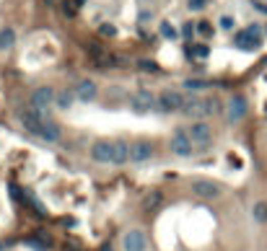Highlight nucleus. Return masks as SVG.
I'll use <instances>...</instances> for the list:
<instances>
[{
  "mask_svg": "<svg viewBox=\"0 0 267 251\" xmlns=\"http://www.w3.org/2000/svg\"><path fill=\"white\" fill-rule=\"evenodd\" d=\"M159 204H161V192H150V194L143 199V207H145V210H156Z\"/></svg>",
  "mask_w": 267,
  "mask_h": 251,
  "instance_id": "17",
  "label": "nucleus"
},
{
  "mask_svg": "<svg viewBox=\"0 0 267 251\" xmlns=\"http://www.w3.org/2000/svg\"><path fill=\"white\" fill-rule=\"evenodd\" d=\"M208 83H203V80H187L184 83V88H189V91H197V88H205Z\"/></svg>",
  "mask_w": 267,
  "mask_h": 251,
  "instance_id": "22",
  "label": "nucleus"
},
{
  "mask_svg": "<svg viewBox=\"0 0 267 251\" xmlns=\"http://www.w3.org/2000/svg\"><path fill=\"white\" fill-rule=\"evenodd\" d=\"M192 31H195V26H192V24H184L182 34H184V36H192Z\"/></svg>",
  "mask_w": 267,
  "mask_h": 251,
  "instance_id": "27",
  "label": "nucleus"
},
{
  "mask_svg": "<svg viewBox=\"0 0 267 251\" xmlns=\"http://www.w3.org/2000/svg\"><path fill=\"white\" fill-rule=\"evenodd\" d=\"M187 117L192 119H203L208 114H218L220 111V101L218 99H197V96H189L184 101V109H182Z\"/></svg>",
  "mask_w": 267,
  "mask_h": 251,
  "instance_id": "3",
  "label": "nucleus"
},
{
  "mask_svg": "<svg viewBox=\"0 0 267 251\" xmlns=\"http://www.w3.org/2000/svg\"><path fill=\"white\" fill-rule=\"evenodd\" d=\"M104 251H112V248H109V246H106V248H104Z\"/></svg>",
  "mask_w": 267,
  "mask_h": 251,
  "instance_id": "29",
  "label": "nucleus"
},
{
  "mask_svg": "<svg viewBox=\"0 0 267 251\" xmlns=\"http://www.w3.org/2000/svg\"><path fill=\"white\" fill-rule=\"evenodd\" d=\"M99 31H101L104 36H115V34H117V29H115L112 24H101V29H99Z\"/></svg>",
  "mask_w": 267,
  "mask_h": 251,
  "instance_id": "20",
  "label": "nucleus"
},
{
  "mask_svg": "<svg viewBox=\"0 0 267 251\" xmlns=\"http://www.w3.org/2000/svg\"><path fill=\"white\" fill-rule=\"evenodd\" d=\"M75 96H78L81 101H94V99H96V83H94V80H81V83L75 86Z\"/></svg>",
  "mask_w": 267,
  "mask_h": 251,
  "instance_id": "14",
  "label": "nucleus"
},
{
  "mask_svg": "<svg viewBox=\"0 0 267 251\" xmlns=\"http://www.w3.org/2000/svg\"><path fill=\"white\" fill-rule=\"evenodd\" d=\"M140 67H143V70H150V73L159 70V65H156V62H148V60H143V62H140Z\"/></svg>",
  "mask_w": 267,
  "mask_h": 251,
  "instance_id": "23",
  "label": "nucleus"
},
{
  "mask_svg": "<svg viewBox=\"0 0 267 251\" xmlns=\"http://www.w3.org/2000/svg\"><path fill=\"white\" fill-rule=\"evenodd\" d=\"M192 52H195L197 57H208V47H205V44H197L195 50H189V55H192Z\"/></svg>",
  "mask_w": 267,
  "mask_h": 251,
  "instance_id": "21",
  "label": "nucleus"
},
{
  "mask_svg": "<svg viewBox=\"0 0 267 251\" xmlns=\"http://www.w3.org/2000/svg\"><path fill=\"white\" fill-rule=\"evenodd\" d=\"M161 34H164V36H176V31H174L169 24H161Z\"/></svg>",
  "mask_w": 267,
  "mask_h": 251,
  "instance_id": "25",
  "label": "nucleus"
},
{
  "mask_svg": "<svg viewBox=\"0 0 267 251\" xmlns=\"http://www.w3.org/2000/svg\"><path fill=\"white\" fill-rule=\"evenodd\" d=\"M55 99H57V96H55V88L44 86V88H36V91H34V96H31V106H36L39 111H44V109H47Z\"/></svg>",
  "mask_w": 267,
  "mask_h": 251,
  "instance_id": "12",
  "label": "nucleus"
},
{
  "mask_svg": "<svg viewBox=\"0 0 267 251\" xmlns=\"http://www.w3.org/2000/svg\"><path fill=\"white\" fill-rule=\"evenodd\" d=\"M252 218H254L257 223H267V202H254Z\"/></svg>",
  "mask_w": 267,
  "mask_h": 251,
  "instance_id": "16",
  "label": "nucleus"
},
{
  "mask_svg": "<svg viewBox=\"0 0 267 251\" xmlns=\"http://www.w3.org/2000/svg\"><path fill=\"white\" fill-rule=\"evenodd\" d=\"M203 3H205V0H189V8L200 11V8H203Z\"/></svg>",
  "mask_w": 267,
  "mask_h": 251,
  "instance_id": "26",
  "label": "nucleus"
},
{
  "mask_svg": "<svg viewBox=\"0 0 267 251\" xmlns=\"http://www.w3.org/2000/svg\"><path fill=\"white\" fill-rule=\"evenodd\" d=\"M236 44L241 50H257L259 47V29L257 26H249L247 31H239L236 34Z\"/></svg>",
  "mask_w": 267,
  "mask_h": 251,
  "instance_id": "10",
  "label": "nucleus"
},
{
  "mask_svg": "<svg viewBox=\"0 0 267 251\" xmlns=\"http://www.w3.org/2000/svg\"><path fill=\"white\" fill-rule=\"evenodd\" d=\"M197 31L203 34V36H210V34H213V26L208 24V21H200V24H197Z\"/></svg>",
  "mask_w": 267,
  "mask_h": 251,
  "instance_id": "19",
  "label": "nucleus"
},
{
  "mask_svg": "<svg viewBox=\"0 0 267 251\" xmlns=\"http://www.w3.org/2000/svg\"><path fill=\"white\" fill-rule=\"evenodd\" d=\"M130 109L138 111V114H145V111H153L156 106H159V99H156L150 91H135V94H130L127 99Z\"/></svg>",
  "mask_w": 267,
  "mask_h": 251,
  "instance_id": "4",
  "label": "nucleus"
},
{
  "mask_svg": "<svg viewBox=\"0 0 267 251\" xmlns=\"http://www.w3.org/2000/svg\"><path fill=\"white\" fill-rule=\"evenodd\" d=\"M122 246H125V251H145V233L143 231H130V233H125V238H122Z\"/></svg>",
  "mask_w": 267,
  "mask_h": 251,
  "instance_id": "13",
  "label": "nucleus"
},
{
  "mask_svg": "<svg viewBox=\"0 0 267 251\" xmlns=\"http://www.w3.org/2000/svg\"><path fill=\"white\" fill-rule=\"evenodd\" d=\"M91 158L96 163H127L130 143L125 140H96L91 145Z\"/></svg>",
  "mask_w": 267,
  "mask_h": 251,
  "instance_id": "2",
  "label": "nucleus"
},
{
  "mask_svg": "<svg viewBox=\"0 0 267 251\" xmlns=\"http://www.w3.org/2000/svg\"><path fill=\"white\" fill-rule=\"evenodd\" d=\"M244 114H247V99H244L241 94L231 96V99H228V111H226L228 122H239Z\"/></svg>",
  "mask_w": 267,
  "mask_h": 251,
  "instance_id": "11",
  "label": "nucleus"
},
{
  "mask_svg": "<svg viewBox=\"0 0 267 251\" xmlns=\"http://www.w3.org/2000/svg\"><path fill=\"white\" fill-rule=\"evenodd\" d=\"M169 148H171V153L174 155H179V158H187V155H192V148H195V143L189 140V135H187V130L184 127H179L174 135H171V140H169Z\"/></svg>",
  "mask_w": 267,
  "mask_h": 251,
  "instance_id": "5",
  "label": "nucleus"
},
{
  "mask_svg": "<svg viewBox=\"0 0 267 251\" xmlns=\"http://www.w3.org/2000/svg\"><path fill=\"white\" fill-rule=\"evenodd\" d=\"M220 26H223V29H234V18L231 16H223V18H220Z\"/></svg>",
  "mask_w": 267,
  "mask_h": 251,
  "instance_id": "24",
  "label": "nucleus"
},
{
  "mask_svg": "<svg viewBox=\"0 0 267 251\" xmlns=\"http://www.w3.org/2000/svg\"><path fill=\"white\" fill-rule=\"evenodd\" d=\"M192 194H197L200 199H218L220 197V184L208 179H195L192 181Z\"/></svg>",
  "mask_w": 267,
  "mask_h": 251,
  "instance_id": "7",
  "label": "nucleus"
},
{
  "mask_svg": "<svg viewBox=\"0 0 267 251\" xmlns=\"http://www.w3.org/2000/svg\"><path fill=\"white\" fill-rule=\"evenodd\" d=\"M184 96L179 94V91H164V94L159 96V106H161V111H182L184 109Z\"/></svg>",
  "mask_w": 267,
  "mask_h": 251,
  "instance_id": "8",
  "label": "nucleus"
},
{
  "mask_svg": "<svg viewBox=\"0 0 267 251\" xmlns=\"http://www.w3.org/2000/svg\"><path fill=\"white\" fill-rule=\"evenodd\" d=\"M254 8H257V11H262V13H267V6H264V3H254Z\"/></svg>",
  "mask_w": 267,
  "mask_h": 251,
  "instance_id": "28",
  "label": "nucleus"
},
{
  "mask_svg": "<svg viewBox=\"0 0 267 251\" xmlns=\"http://www.w3.org/2000/svg\"><path fill=\"white\" fill-rule=\"evenodd\" d=\"M57 106L60 109H70V104H73V94H68V91H62V94H57Z\"/></svg>",
  "mask_w": 267,
  "mask_h": 251,
  "instance_id": "18",
  "label": "nucleus"
},
{
  "mask_svg": "<svg viewBox=\"0 0 267 251\" xmlns=\"http://www.w3.org/2000/svg\"><path fill=\"white\" fill-rule=\"evenodd\" d=\"M153 155V145L148 140H138V143H130V161L132 163H143Z\"/></svg>",
  "mask_w": 267,
  "mask_h": 251,
  "instance_id": "9",
  "label": "nucleus"
},
{
  "mask_svg": "<svg viewBox=\"0 0 267 251\" xmlns=\"http://www.w3.org/2000/svg\"><path fill=\"white\" fill-rule=\"evenodd\" d=\"M187 135L195 143V148H208L213 143V127L205 122H192V127H187Z\"/></svg>",
  "mask_w": 267,
  "mask_h": 251,
  "instance_id": "6",
  "label": "nucleus"
},
{
  "mask_svg": "<svg viewBox=\"0 0 267 251\" xmlns=\"http://www.w3.org/2000/svg\"><path fill=\"white\" fill-rule=\"evenodd\" d=\"M21 122H24V127H26L31 135H36V138L47 140V143H57L60 135H62V130H60L55 122L44 119V114H42L36 106H29V109L21 111Z\"/></svg>",
  "mask_w": 267,
  "mask_h": 251,
  "instance_id": "1",
  "label": "nucleus"
},
{
  "mask_svg": "<svg viewBox=\"0 0 267 251\" xmlns=\"http://www.w3.org/2000/svg\"><path fill=\"white\" fill-rule=\"evenodd\" d=\"M13 44H16V31L11 26L0 29V50H11Z\"/></svg>",
  "mask_w": 267,
  "mask_h": 251,
  "instance_id": "15",
  "label": "nucleus"
}]
</instances>
